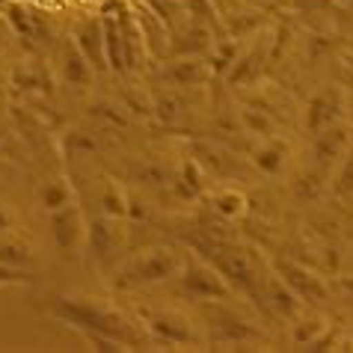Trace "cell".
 Segmentation results:
<instances>
[{
	"label": "cell",
	"instance_id": "obj_6",
	"mask_svg": "<svg viewBox=\"0 0 353 353\" xmlns=\"http://www.w3.org/2000/svg\"><path fill=\"white\" fill-rule=\"evenodd\" d=\"M39 199H42L45 208L60 211V208H65V205H68V193H65V188L60 181H48L42 188V196H39Z\"/></svg>",
	"mask_w": 353,
	"mask_h": 353
},
{
	"label": "cell",
	"instance_id": "obj_2",
	"mask_svg": "<svg viewBox=\"0 0 353 353\" xmlns=\"http://www.w3.org/2000/svg\"><path fill=\"white\" fill-rule=\"evenodd\" d=\"M184 291L193 294V297H205V300H214V297H223L225 285L220 282V276L208 268H190L184 273Z\"/></svg>",
	"mask_w": 353,
	"mask_h": 353
},
{
	"label": "cell",
	"instance_id": "obj_5",
	"mask_svg": "<svg viewBox=\"0 0 353 353\" xmlns=\"http://www.w3.org/2000/svg\"><path fill=\"white\" fill-rule=\"evenodd\" d=\"M149 327L166 341H179V345L181 341H190V327L181 318H175V315H154Z\"/></svg>",
	"mask_w": 353,
	"mask_h": 353
},
{
	"label": "cell",
	"instance_id": "obj_8",
	"mask_svg": "<svg viewBox=\"0 0 353 353\" xmlns=\"http://www.w3.org/2000/svg\"><path fill=\"white\" fill-rule=\"evenodd\" d=\"M21 282H30V273L0 264V285H21Z\"/></svg>",
	"mask_w": 353,
	"mask_h": 353
},
{
	"label": "cell",
	"instance_id": "obj_3",
	"mask_svg": "<svg viewBox=\"0 0 353 353\" xmlns=\"http://www.w3.org/2000/svg\"><path fill=\"white\" fill-rule=\"evenodd\" d=\"M77 229H81V223H77V214L68 208V205H65V208H60V211H54L51 234H54V241H57V247H60V250H72L74 247Z\"/></svg>",
	"mask_w": 353,
	"mask_h": 353
},
{
	"label": "cell",
	"instance_id": "obj_7",
	"mask_svg": "<svg viewBox=\"0 0 353 353\" xmlns=\"http://www.w3.org/2000/svg\"><path fill=\"white\" fill-rule=\"evenodd\" d=\"M285 273H288V282L294 288H300L303 294H312V297H321V288L315 285V279H306V273H303V270L285 268Z\"/></svg>",
	"mask_w": 353,
	"mask_h": 353
},
{
	"label": "cell",
	"instance_id": "obj_4",
	"mask_svg": "<svg viewBox=\"0 0 353 353\" xmlns=\"http://www.w3.org/2000/svg\"><path fill=\"white\" fill-rule=\"evenodd\" d=\"M175 268V261L170 256H163V252H154L145 261H140L137 268L128 270V282H154V279H163L166 273Z\"/></svg>",
	"mask_w": 353,
	"mask_h": 353
},
{
	"label": "cell",
	"instance_id": "obj_1",
	"mask_svg": "<svg viewBox=\"0 0 353 353\" xmlns=\"http://www.w3.org/2000/svg\"><path fill=\"white\" fill-rule=\"evenodd\" d=\"M51 315H57L60 321L72 323V327L83 330L86 336H107L116 339L122 345L131 341V327L122 315H116L110 309H101L90 300H74V297H57L51 306Z\"/></svg>",
	"mask_w": 353,
	"mask_h": 353
},
{
	"label": "cell",
	"instance_id": "obj_9",
	"mask_svg": "<svg viewBox=\"0 0 353 353\" xmlns=\"http://www.w3.org/2000/svg\"><path fill=\"white\" fill-rule=\"evenodd\" d=\"M345 285H347V291H353V279H347V282H345Z\"/></svg>",
	"mask_w": 353,
	"mask_h": 353
}]
</instances>
